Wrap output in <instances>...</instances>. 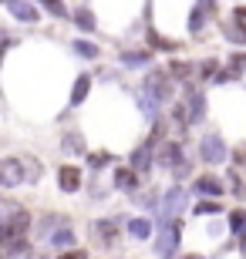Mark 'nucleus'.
<instances>
[{"instance_id":"f257e3e1","label":"nucleus","mask_w":246,"mask_h":259,"mask_svg":"<svg viewBox=\"0 0 246 259\" xmlns=\"http://www.w3.org/2000/svg\"><path fill=\"white\" fill-rule=\"evenodd\" d=\"M179 236H182L179 219H162L159 226H155V256L159 259H175Z\"/></svg>"},{"instance_id":"f03ea898","label":"nucleus","mask_w":246,"mask_h":259,"mask_svg":"<svg viewBox=\"0 0 246 259\" xmlns=\"http://www.w3.org/2000/svg\"><path fill=\"white\" fill-rule=\"evenodd\" d=\"M27 229H30L27 209H14L7 219H0V246L7 249V246H14V242H24Z\"/></svg>"},{"instance_id":"7ed1b4c3","label":"nucleus","mask_w":246,"mask_h":259,"mask_svg":"<svg viewBox=\"0 0 246 259\" xmlns=\"http://www.w3.org/2000/svg\"><path fill=\"white\" fill-rule=\"evenodd\" d=\"M155 162H159L162 168H172L175 179H186V175H189V162H186L182 142H162V152L155 155Z\"/></svg>"},{"instance_id":"20e7f679","label":"nucleus","mask_w":246,"mask_h":259,"mask_svg":"<svg viewBox=\"0 0 246 259\" xmlns=\"http://www.w3.org/2000/svg\"><path fill=\"white\" fill-rule=\"evenodd\" d=\"M199 158L206 165H223L226 162L229 148H226V142H223V135H216V132L202 135V138H199Z\"/></svg>"},{"instance_id":"39448f33","label":"nucleus","mask_w":246,"mask_h":259,"mask_svg":"<svg viewBox=\"0 0 246 259\" xmlns=\"http://www.w3.org/2000/svg\"><path fill=\"white\" fill-rule=\"evenodd\" d=\"M27 158H4L0 162V189H17L20 182H30V168H24Z\"/></svg>"},{"instance_id":"423d86ee","label":"nucleus","mask_w":246,"mask_h":259,"mask_svg":"<svg viewBox=\"0 0 246 259\" xmlns=\"http://www.w3.org/2000/svg\"><path fill=\"white\" fill-rule=\"evenodd\" d=\"M145 91L142 95H149L155 105H162V101H169L172 98V81H169V74H162V71H152L149 77H145Z\"/></svg>"},{"instance_id":"0eeeda50","label":"nucleus","mask_w":246,"mask_h":259,"mask_svg":"<svg viewBox=\"0 0 246 259\" xmlns=\"http://www.w3.org/2000/svg\"><path fill=\"white\" fill-rule=\"evenodd\" d=\"M182 101H186V111H189V125H202V121H206V95L196 91L192 84H186Z\"/></svg>"},{"instance_id":"6e6552de","label":"nucleus","mask_w":246,"mask_h":259,"mask_svg":"<svg viewBox=\"0 0 246 259\" xmlns=\"http://www.w3.org/2000/svg\"><path fill=\"white\" fill-rule=\"evenodd\" d=\"M128 168H135L138 175L152 172V168H155V145H152V142H142V145H138V148L128 155Z\"/></svg>"},{"instance_id":"1a4fd4ad","label":"nucleus","mask_w":246,"mask_h":259,"mask_svg":"<svg viewBox=\"0 0 246 259\" xmlns=\"http://www.w3.org/2000/svg\"><path fill=\"white\" fill-rule=\"evenodd\" d=\"M186 202H189V195L182 192L179 185L169 189V192L162 195V219H179L182 212H186Z\"/></svg>"},{"instance_id":"9d476101","label":"nucleus","mask_w":246,"mask_h":259,"mask_svg":"<svg viewBox=\"0 0 246 259\" xmlns=\"http://www.w3.org/2000/svg\"><path fill=\"white\" fill-rule=\"evenodd\" d=\"M192 195H202V199H219V195H226V185L219 182L216 175H199L196 182H192Z\"/></svg>"},{"instance_id":"9b49d317","label":"nucleus","mask_w":246,"mask_h":259,"mask_svg":"<svg viewBox=\"0 0 246 259\" xmlns=\"http://www.w3.org/2000/svg\"><path fill=\"white\" fill-rule=\"evenodd\" d=\"M57 189L67 195H75L78 189H81V168H75V165H61L57 168Z\"/></svg>"},{"instance_id":"f8f14e48","label":"nucleus","mask_w":246,"mask_h":259,"mask_svg":"<svg viewBox=\"0 0 246 259\" xmlns=\"http://www.w3.org/2000/svg\"><path fill=\"white\" fill-rule=\"evenodd\" d=\"M91 232L101 239V246H108V249H112L115 242H118V219H95Z\"/></svg>"},{"instance_id":"ddd939ff","label":"nucleus","mask_w":246,"mask_h":259,"mask_svg":"<svg viewBox=\"0 0 246 259\" xmlns=\"http://www.w3.org/2000/svg\"><path fill=\"white\" fill-rule=\"evenodd\" d=\"M44 242H48L51 249H71V246L78 242V236H75V229H71V226H61V229H54Z\"/></svg>"},{"instance_id":"4468645a","label":"nucleus","mask_w":246,"mask_h":259,"mask_svg":"<svg viewBox=\"0 0 246 259\" xmlns=\"http://www.w3.org/2000/svg\"><path fill=\"white\" fill-rule=\"evenodd\" d=\"M61 152H64V155H85L88 152L85 135H81V132H67L64 138H61Z\"/></svg>"},{"instance_id":"2eb2a0df","label":"nucleus","mask_w":246,"mask_h":259,"mask_svg":"<svg viewBox=\"0 0 246 259\" xmlns=\"http://www.w3.org/2000/svg\"><path fill=\"white\" fill-rule=\"evenodd\" d=\"M10 14L17 20H24V24H34V20L41 17V10L34 7V4H27V0H14V4H10Z\"/></svg>"},{"instance_id":"dca6fc26","label":"nucleus","mask_w":246,"mask_h":259,"mask_svg":"<svg viewBox=\"0 0 246 259\" xmlns=\"http://www.w3.org/2000/svg\"><path fill=\"white\" fill-rule=\"evenodd\" d=\"M223 37H226L229 44H236V48H246V20L226 24V27H223Z\"/></svg>"},{"instance_id":"f3484780","label":"nucleus","mask_w":246,"mask_h":259,"mask_svg":"<svg viewBox=\"0 0 246 259\" xmlns=\"http://www.w3.org/2000/svg\"><path fill=\"white\" fill-rule=\"evenodd\" d=\"M115 189H118V192H135V189H138V172L118 168V172H115Z\"/></svg>"},{"instance_id":"a211bd4d","label":"nucleus","mask_w":246,"mask_h":259,"mask_svg":"<svg viewBox=\"0 0 246 259\" xmlns=\"http://www.w3.org/2000/svg\"><path fill=\"white\" fill-rule=\"evenodd\" d=\"M125 229H128V236H132V239H149L155 226H152L149 219H142V215H138V219H128V222H125Z\"/></svg>"},{"instance_id":"6ab92c4d","label":"nucleus","mask_w":246,"mask_h":259,"mask_svg":"<svg viewBox=\"0 0 246 259\" xmlns=\"http://www.w3.org/2000/svg\"><path fill=\"white\" fill-rule=\"evenodd\" d=\"M209 14H213V10L202 7V4H196V7H192V14H189V34H202V27H206Z\"/></svg>"},{"instance_id":"aec40b11","label":"nucleus","mask_w":246,"mask_h":259,"mask_svg":"<svg viewBox=\"0 0 246 259\" xmlns=\"http://www.w3.org/2000/svg\"><path fill=\"white\" fill-rule=\"evenodd\" d=\"M118 61H122V67H132V71H135V67H145V64H149L152 54H149V51H125Z\"/></svg>"},{"instance_id":"412c9836","label":"nucleus","mask_w":246,"mask_h":259,"mask_svg":"<svg viewBox=\"0 0 246 259\" xmlns=\"http://www.w3.org/2000/svg\"><path fill=\"white\" fill-rule=\"evenodd\" d=\"M61 226H67V219L64 215H57V212H51V215H44L41 219V226H38V232H41V239H48L54 229H61Z\"/></svg>"},{"instance_id":"4be33fe9","label":"nucleus","mask_w":246,"mask_h":259,"mask_svg":"<svg viewBox=\"0 0 246 259\" xmlns=\"http://www.w3.org/2000/svg\"><path fill=\"white\" fill-rule=\"evenodd\" d=\"M88 88H91V74H81L75 81V88H71V108H78L88 98Z\"/></svg>"},{"instance_id":"5701e85b","label":"nucleus","mask_w":246,"mask_h":259,"mask_svg":"<svg viewBox=\"0 0 246 259\" xmlns=\"http://www.w3.org/2000/svg\"><path fill=\"white\" fill-rule=\"evenodd\" d=\"M71 51H75L78 58H85V61H98V54H101V51L95 48V44H91V40H71Z\"/></svg>"},{"instance_id":"b1692460","label":"nucleus","mask_w":246,"mask_h":259,"mask_svg":"<svg viewBox=\"0 0 246 259\" xmlns=\"http://www.w3.org/2000/svg\"><path fill=\"white\" fill-rule=\"evenodd\" d=\"M229 232L246 236V212L243 209H233V212H229Z\"/></svg>"},{"instance_id":"393cba45","label":"nucleus","mask_w":246,"mask_h":259,"mask_svg":"<svg viewBox=\"0 0 246 259\" xmlns=\"http://www.w3.org/2000/svg\"><path fill=\"white\" fill-rule=\"evenodd\" d=\"M75 24L85 30V34H91V30H95V17H91V10L78 7V10H75Z\"/></svg>"},{"instance_id":"a878e982","label":"nucleus","mask_w":246,"mask_h":259,"mask_svg":"<svg viewBox=\"0 0 246 259\" xmlns=\"http://www.w3.org/2000/svg\"><path fill=\"white\" fill-rule=\"evenodd\" d=\"M112 162H115V158L108 152H91V155H88V168H91V172H101L104 165H112Z\"/></svg>"},{"instance_id":"bb28decb","label":"nucleus","mask_w":246,"mask_h":259,"mask_svg":"<svg viewBox=\"0 0 246 259\" xmlns=\"http://www.w3.org/2000/svg\"><path fill=\"white\" fill-rule=\"evenodd\" d=\"M223 212V205H219L216 199H202V202H196V215H219Z\"/></svg>"},{"instance_id":"cd10ccee","label":"nucleus","mask_w":246,"mask_h":259,"mask_svg":"<svg viewBox=\"0 0 246 259\" xmlns=\"http://www.w3.org/2000/svg\"><path fill=\"white\" fill-rule=\"evenodd\" d=\"M149 48H155V51H175L179 44H175V40H165V37H159V34L152 30V34H149Z\"/></svg>"},{"instance_id":"c85d7f7f","label":"nucleus","mask_w":246,"mask_h":259,"mask_svg":"<svg viewBox=\"0 0 246 259\" xmlns=\"http://www.w3.org/2000/svg\"><path fill=\"white\" fill-rule=\"evenodd\" d=\"M199 74L206 77V81H209V77H216V74H219V61H216V58L202 61V64H199Z\"/></svg>"},{"instance_id":"c756f323","label":"nucleus","mask_w":246,"mask_h":259,"mask_svg":"<svg viewBox=\"0 0 246 259\" xmlns=\"http://www.w3.org/2000/svg\"><path fill=\"white\" fill-rule=\"evenodd\" d=\"M169 74L172 77H189L192 74V64H186V61H172V64H169Z\"/></svg>"},{"instance_id":"7c9ffc66","label":"nucleus","mask_w":246,"mask_h":259,"mask_svg":"<svg viewBox=\"0 0 246 259\" xmlns=\"http://www.w3.org/2000/svg\"><path fill=\"white\" fill-rule=\"evenodd\" d=\"M229 71H236V74L243 77V71H246V51H236V54L229 58Z\"/></svg>"},{"instance_id":"2f4dec72","label":"nucleus","mask_w":246,"mask_h":259,"mask_svg":"<svg viewBox=\"0 0 246 259\" xmlns=\"http://www.w3.org/2000/svg\"><path fill=\"white\" fill-rule=\"evenodd\" d=\"M44 7L54 14V17H67V7H64V0H41Z\"/></svg>"},{"instance_id":"473e14b6","label":"nucleus","mask_w":246,"mask_h":259,"mask_svg":"<svg viewBox=\"0 0 246 259\" xmlns=\"http://www.w3.org/2000/svg\"><path fill=\"white\" fill-rule=\"evenodd\" d=\"M57 259H88V252L85 249H64Z\"/></svg>"},{"instance_id":"72a5a7b5","label":"nucleus","mask_w":246,"mask_h":259,"mask_svg":"<svg viewBox=\"0 0 246 259\" xmlns=\"http://www.w3.org/2000/svg\"><path fill=\"white\" fill-rule=\"evenodd\" d=\"M10 48V37H7V30H0V61H4V51Z\"/></svg>"},{"instance_id":"f704fd0d","label":"nucleus","mask_w":246,"mask_h":259,"mask_svg":"<svg viewBox=\"0 0 246 259\" xmlns=\"http://www.w3.org/2000/svg\"><path fill=\"white\" fill-rule=\"evenodd\" d=\"M233 20H246V7H236V10H233Z\"/></svg>"},{"instance_id":"c9c22d12","label":"nucleus","mask_w":246,"mask_h":259,"mask_svg":"<svg viewBox=\"0 0 246 259\" xmlns=\"http://www.w3.org/2000/svg\"><path fill=\"white\" fill-rule=\"evenodd\" d=\"M202 7H209V10H216V0H199Z\"/></svg>"},{"instance_id":"e433bc0d","label":"nucleus","mask_w":246,"mask_h":259,"mask_svg":"<svg viewBox=\"0 0 246 259\" xmlns=\"http://www.w3.org/2000/svg\"><path fill=\"white\" fill-rule=\"evenodd\" d=\"M182 259H202V256H196V252H189V256H182Z\"/></svg>"}]
</instances>
